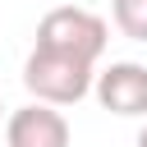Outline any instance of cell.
<instances>
[{"label": "cell", "instance_id": "obj_1", "mask_svg": "<svg viewBox=\"0 0 147 147\" xmlns=\"http://www.w3.org/2000/svg\"><path fill=\"white\" fill-rule=\"evenodd\" d=\"M23 87L32 92V101L46 106H78L92 87H96V64H83L74 55H55L32 46V55L23 60Z\"/></svg>", "mask_w": 147, "mask_h": 147}, {"label": "cell", "instance_id": "obj_2", "mask_svg": "<svg viewBox=\"0 0 147 147\" xmlns=\"http://www.w3.org/2000/svg\"><path fill=\"white\" fill-rule=\"evenodd\" d=\"M106 41H110V28L101 14L83 9V5H60L51 9L41 23H37V46L41 51H55V55H74L83 64H96L106 55Z\"/></svg>", "mask_w": 147, "mask_h": 147}, {"label": "cell", "instance_id": "obj_3", "mask_svg": "<svg viewBox=\"0 0 147 147\" xmlns=\"http://www.w3.org/2000/svg\"><path fill=\"white\" fill-rule=\"evenodd\" d=\"M92 92H96L101 110L124 115V119H138V115H147V64L115 60V64H106L96 74V87Z\"/></svg>", "mask_w": 147, "mask_h": 147}, {"label": "cell", "instance_id": "obj_4", "mask_svg": "<svg viewBox=\"0 0 147 147\" xmlns=\"http://www.w3.org/2000/svg\"><path fill=\"white\" fill-rule=\"evenodd\" d=\"M5 147H69V119L46 101H28L5 119Z\"/></svg>", "mask_w": 147, "mask_h": 147}, {"label": "cell", "instance_id": "obj_5", "mask_svg": "<svg viewBox=\"0 0 147 147\" xmlns=\"http://www.w3.org/2000/svg\"><path fill=\"white\" fill-rule=\"evenodd\" d=\"M110 18L129 41H147V0H110Z\"/></svg>", "mask_w": 147, "mask_h": 147}, {"label": "cell", "instance_id": "obj_6", "mask_svg": "<svg viewBox=\"0 0 147 147\" xmlns=\"http://www.w3.org/2000/svg\"><path fill=\"white\" fill-rule=\"evenodd\" d=\"M133 147H147V124H142V133H138V142H133Z\"/></svg>", "mask_w": 147, "mask_h": 147}, {"label": "cell", "instance_id": "obj_7", "mask_svg": "<svg viewBox=\"0 0 147 147\" xmlns=\"http://www.w3.org/2000/svg\"><path fill=\"white\" fill-rule=\"evenodd\" d=\"M0 115H5V106H0Z\"/></svg>", "mask_w": 147, "mask_h": 147}]
</instances>
